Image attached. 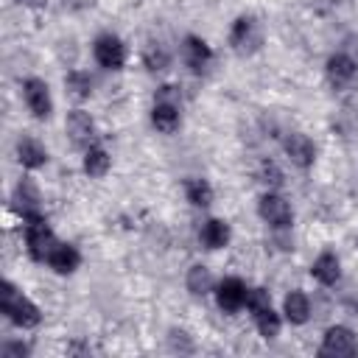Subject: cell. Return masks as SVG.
<instances>
[{"label":"cell","instance_id":"obj_19","mask_svg":"<svg viewBox=\"0 0 358 358\" xmlns=\"http://www.w3.org/2000/svg\"><path fill=\"white\" fill-rule=\"evenodd\" d=\"M151 123L157 131L162 134H173L179 129V106H171V103H154L151 109Z\"/></svg>","mask_w":358,"mask_h":358},{"label":"cell","instance_id":"obj_25","mask_svg":"<svg viewBox=\"0 0 358 358\" xmlns=\"http://www.w3.org/2000/svg\"><path fill=\"white\" fill-rule=\"evenodd\" d=\"M255 319H257V330H260L263 338H277L280 336V316L271 308L263 310V313H257Z\"/></svg>","mask_w":358,"mask_h":358},{"label":"cell","instance_id":"obj_26","mask_svg":"<svg viewBox=\"0 0 358 358\" xmlns=\"http://www.w3.org/2000/svg\"><path fill=\"white\" fill-rule=\"evenodd\" d=\"M246 308L252 310V316L268 310V308H271V296H268V291H263V288H249V291H246Z\"/></svg>","mask_w":358,"mask_h":358},{"label":"cell","instance_id":"obj_17","mask_svg":"<svg viewBox=\"0 0 358 358\" xmlns=\"http://www.w3.org/2000/svg\"><path fill=\"white\" fill-rule=\"evenodd\" d=\"M17 159L25 165V168H42L48 162V151L34 140V137H20L17 143Z\"/></svg>","mask_w":358,"mask_h":358},{"label":"cell","instance_id":"obj_13","mask_svg":"<svg viewBox=\"0 0 358 358\" xmlns=\"http://www.w3.org/2000/svg\"><path fill=\"white\" fill-rule=\"evenodd\" d=\"M67 134H70V140L76 143V145H90L92 143V137H95V123H92V117L87 115V112H81V109H73L70 115H67Z\"/></svg>","mask_w":358,"mask_h":358},{"label":"cell","instance_id":"obj_24","mask_svg":"<svg viewBox=\"0 0 358 358\" xmlns=\"http://www.w3.org/2000/svg\"><path fill=\"white\" fill-rule=\"evenodd\" d=\"M143 62H145V67L151 73H159V70H165L171 64V56H168V50L159 42H148L145 50H143Z\"/></svg>","mask_w":358,"mask_h":358},{"label":"cell","instance_id":"obj_10","mask_svg":"<svg viewBox=\"0 0 358 358\" xmlns=\"http://www.w3.org/2000/svg\"><path fill=\"white\" fill-rule=\"evenodd\" d=\"M182 59H185V64L193 70V73H204L207 67H210V62H213V50H210V45L201 39V36H185V42H182Z\"/></svg>","mask_w":358,"mask_h":358},{"label":"cell","instance_id":"obj_22","mask_svg":"<svg viewBox=\"0 0 358 358\" xmlns=\"http://www.w3.org/2000/svg\"><path fill=\"white\" fill-rule=\"evenodd\" d=\"M109 165H112V159H109V154H106L103 148H98V145H90V148H87V157H84V171H87L90 176H95V179L106 176Z\"/></svg>","mask_w":358,"mask_h":358},{"label":"cell","instance_id":"obj_28","mask_svg":"<svg viewBox=\"0 0 358 358\" xmlns=\"http://www.w3.org/2000/svg\"><path fill=\"white\" fill-rule=\"evenodd\" d=\"M260 179L266 182V185H274V187H280L282 185V171L271 162V159H266L263 165H260Z\"/></svg>","mask_w":358,"mask_h":358},{"label":"cell","instance_id":"obj_1","mask_svg":"<svg viewBox=\"0 0 358 358\" xmlns=\"http://www.w3.org/2000/svg\"><path fill=\"white\" fill-rule=\"evenodd\" d=\"M0 310L17 327H36L39 324V308L28 296H22L14 288V282H8V280H3V285H0Z\"/></svg>","mask_w":358,"mask_h":358},{"label":"cell","instance_id":"obj_11","mask_svg":"<svg viewBox=\"0 0 358 358\" xmlns=\"http://www.w3.org/2000/svg\"><path fill=\"white\" fill-rule=\"evenodd\" d=\"M285 154L296 168H310L316 159V148L308 140V134H302V131H291L285 137Z\"/></svg>","mask_w":358,"mask_h":358},{"label":"cell","instance_id":"obj_2","mask_svg":"<svg viewBox=\"0 0 358 358\" xmlns=\"http://www.w3.org/2000/svg\"><path fill=\"white\" fill-rule=\"evenodd\" d=\"M229 45L238 56H252L263 45V34L255 17H238L229 31Z\"/></svg>","mask_w":358,"mask_h":358},{"label":"cell","instance_id":"obj_16","mask_svg":"<svg viewBox=\"0 0 358 358\" xmlns=\"http://www.w3.org/2000/svg\"><path fill=\"white\" fill-rule=\"evenodd\" d=\"M199 238H201V243H204L207 249H224V246L229 243V227H227V221H221V218H210V221L201 224Z\"/></svg>","mask_w":358,"mask_h":358},{"label":"cell","instance_id":"obj_23","mask_svg":"<svg viewBox=\"0 0 358 358\" xmlns=\"http://www.w3.org/2000/svg\"><path fill=\"white\" fill-rule=\"evenodd\" d=\"M185 193H187V201L196 204V207H207L213 201V187H210L207 179H187Z\"/></svg>","mask_w":358,"mask_h":358},{"label":"cell","instance_id":"obj_27","mask_svg":"<svg viewBox=\"0 0 358 358\" xmlns=\"http://www.w3.org/2000/svg\"><path fill=\"white\" fill-rule=\"evenodd\" d=\"M182 95H179V87L173 84H162L157 92H154V103H171V106H179Z\"/></svg>","mask_w":358,"mask_h":358},{"label":"cell","instance_id":"obj_7","mask_svg":"<svg viewBox=\"0 0 358 358\" xmlns=\"http://www.w3.org/2000/svg\"><path fill=\"white\" fill-rule=\"evenodd\" d=\"M22 98H25L28 109L34 112V117H39V120L50 117V109H53V103H50V92H48V84H45L42 78H28V81H22Z\"/></svg>","mask_w":358,"mask_h":358},{"label":"cell","instance_id":"obj_14","mask_svg":"<svg viewBox=\"0 0 358 358\" xmlns=\"http://www.w3.org/2000/svg\"><path fill=\"white\" fill-rule=\"evenodd\" d=\"M78 263H81L78 249L70 246V243H59V241H56V246H53L50 255H48V266H50L56 274H73V271L78 268Z\"/></svg>","mask_w":358,"mask_h":358},{"label":"cell","instance_id":"obj_4","mask_svg":"<svg viewBox=\"0 0 358 358\" xmlns=\"http://www.w3.org/2000/svg\"><path fill=\"white\" fill-rule=\"evenodd\" d=\"M257 213H260L263 221H268V224L277 227V229H288L291 221H294V210H291V204H288L280 193H266V196H260Z\"/></svg>","mask_w":358,"mask_h":358},{"label":"cell","instance_id":"obj_31","mask_svg":"<svg viewBox=\"0 0 358 358\" xmlns=\"http://www.w3.org/2000/svg\"><path fill=\"white\" fill-rule=\"evenodd\" d=\"M22 3H25V6H36V8H39V6H45L48 0H22Z\"/></svg>","mask_w":358,"mask_h":358},{"label":"cell","instance_id":"obj_12","mask_svg":"<svg viewBox=\"0 0 358 358\" xmlns=\"http://www.w3.org/2000/svg\"><path fill=\"white\" fill-rule=\"evenodd\" d=\"M324 70H327V81L333 87H347L355 78V73H358V62L352 56H347V53H333L327 59Z\"/></svg>","mask_w":358,"mask_h":358},{"label":"cell","instance_id":"obj_15","mask_svg":"<svg viewBox=\"0 0 358 358\" xmlns=\"http://www.w3.org/2000/svg\"><path fill=\"white\" fill-rule=\"evenodd\" d=\"M310 274H313V277H316L322 285H336V282H338V277H341L338 257H336L333 252H322V255L313 260Z\"/></svg>","mask_w":358,"mask_h":358},{"label":"cell","instance_id":"obj_9","mask_svg":"<svg viewBox=\"0 0 358 358\" xmlns=\"http://www.w3.org/2000/svg\"><path fill=\"white\" fill-rule=\"evenodd\" d=\"M322 355H355L358 352V341H355V333L344 324H336L324 333V341H322Z\"/></svg>","mask_w":358,"mask_h":358},{"label":"cell","instance_id":"obj_29","mask_svg":"<svg viewBox=\"0 0 358 358\" xmlns=\"http://www.w3.org/2000/svg\"><path fill=\"white\" fill-rule=\"evenodd\" d=\"M3 355H28V344L8 341V344H3Z\"/></svg>","mask_w":358,"mask_h":358},{"label":"cell","instance_id":"obj_18","mask_svg":"<svg viewBox=\"0 0 358 358\" xmlns=\"http://www.w3.org/2000/svg\"><path fill=\"white\" fill-rule=\"evenodd\" d=\"M282 313L291 324H305L308 316H310V302L302 291H291L285 299H282Z\"/></svg>","mask_w":358,"mask_h":358},{"label":"cell","instance_id":"obj_8","mask_svg":"<svg viewBox=\"0 0 358 358\" xmlns=\"http://www.w3.org/2000/svg\"><path fill=\"white\" fill-rule=\"evenodd\" d=\"M14 210L20 213V218L28 224V221H36V218H45L39 213V190L31 179H22L17 187H14Z\"/></svg>","mask_w":358,"mask_h":358},{"label":"cell","instance_id":"obj_30","mask_svg":"<svg viewBox=\"0 0 358 358\" xmlns=\"http://www.w3.org/2000/svg\"><path fill=\"white\" fill-rule=\"evenodd\" d=\"M187 333H182V330H171V344H173V350H190V341L185 338Z\"/></svg>","mask_w":358,"mask_h":358},{"label":"cell","instance_id":"obj_3","mask_svg":"<svg viewBox=\"0 0 358 358\" xmlns=\"http://www.w3.org/2000/svg\"><path fill=\"white\" fill-rule=\"evenodd\" d=\"M25 246H28V255L34 260H48L50 249L56 246V238H53L45 218H36V221L25 224Z\"/></svg>","mask_w":358,"mask_h":358},{"label":"cell","instance_id":"obj_5","mask_svg":"<svg viewBox=\"0 0 358 358\" xmlns=\"http://www.w3.org/2000/svg\"><path fill=\"white\" fill-rule=\"evenodd\" d=\"M92 50H95V62L101 67H106V70H120L126 64V45L112 34L98 36Z\"/></svg>","mask_w":358,"mask_h":358},{"label":"cell","instance_id":"obj_20","mask_svg":"<svg viewBox=\"0 0 358 358\" xmlns=\"http://www.w3.org/2000/svg\"><path fill=\"white\" fill-rule=\"evenodd\" d=\"M185 282H187V291H190V294H196V296H204V294H210V291L215 288L213 274H210V268H207V266H190V268H187Z\"/></svg>","mask_w":358,"mask_h":358},{"label":"cell","instance_id":"obj_21","mask_svg":"<svg viewBox=\"0 0 358 358\" xmlns=\"http://www.w3.org/2000/svg\"><path fill=\"white\" fill-rule=\"evenodd\" d=\"M64 87H67V95L76 98V101H87L92 95V78L81 70H70L64 76Z\"/></svg>","mask_w":358,"mask_h":358},{"label":"cell","instance_id":"obj_6","mask_svg":"<svg viewBox=\"0 0 358 358\" xmlns=\"http://www.w3.org/2000/svg\"><path fill=\"white\" fill-rule=\"evenodd\" d=\"M246 285L238 280V277H224L218 285H215V302L224 313H235L246 305Z\"/></svg>","mask_w":358,"mask_h":358}]
</instances>
